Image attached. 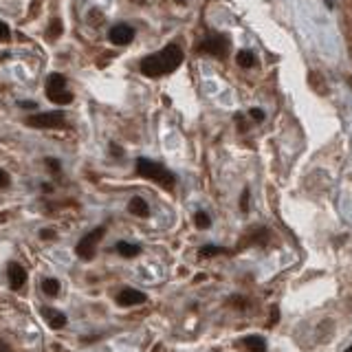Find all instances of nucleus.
<instances>
[{"instance_id": "obj_1", "label": "nucleus", "mask_w": 352, "mask_h": 352, "mask_svg": "<svg viewBox=\"0 0 352 352\" xmlns=\"http://www.w3.org/2000/svg\"><path fill=\"white\" fill-rule=\"evenodd\" d=\"M137 172L139 176H145V179H150V181H156L159 185L163 187H174V174L172 172H167L163 165H159V163H152V161H148V159H139L137 161Z\"/></svg>"}, {"instance_id": "obj_2", "label": "nucleus", "mask_w": 352, "mask_h": 352, "mask_svg": "<svg viewBox=\"0 0 352 352\" xmlns=\"http://www.w3.org/2000/svg\"><path fill=\"white\" fill-rule=\"evenodd\" d=\"M46 97L53 101V104L66 106L73 101V95L66 90V77L60 75V73H51L46 80Z\"/></svg>"}, {"instance_id": "obj_3", "label": "nucleus", "mask_w": 352, "mask_h": 352, "mask_svg": "<svg viewBox=\"0 0 352 352\" xmlns=\"http://www.w3.org/2000/svg\"><path fill=\"white\" fill-rule=\"evenodd\" d=\"M104 231H106L104 227H97L95 231H90V233L84 236V238L77 242V247H75L77 256H80L82 260H90V258H93L95 256V249H97V242L104 238Z\"/></svg>"}, {"instance_id": "obj_4", "label": "nucleus", "mask_w": 352, "mask_h": 352, "mask_svg": "<svg viewBox=\"0 0 352 352\" xmlns=\"http://www.w3.org/2000/svg\"><path fill=\"white\" fill-rule=\"evenodd\" d=\"M27 126H31V128H64L66 119L62 112H42L31 114L27 119Z\"/></svg>"}, {"instance_id": "obj_5", "label": "nucleus", "mask_w": 352, "mask_h": 352, "mask_svg": "<svg viewBox=\"0 0 352 352\" xmlns=\"http://www.w3.org/2000/svg\"><path fill=\"white\" fill-rule=\"evenodd\" d=\"M156 55H159V62L163 66V73H172L176 66L183 62V51H181L176 44H167L161 53H156Z\"/></svg>"}, {"instance_id": "obj_6", "label": "nucleus", "mask_w": 352, "mask_h": 352, "mask_svg": "<svg viewBox=\"0 0 352 352\" xmlns=\"http://www.w3.org/2000/svg\"><path fill=\"white\" fill-rule=\"evenodd\" d=\"M108 38H110L112 44L117 46H124V44H130L132 38H135V29L128 27V24H117L108 31Z\"/></svg>"}, {"instance_id": "obj_7", "label": "nucleus", "mask_w": 352, "mask_h": 352, "mask_svg": "<svg viewBox=\"0 0 352 352\" xmlns=\"http://www.w3.org/2000/svg\"><path fill=\"white\" fill-rule=\"evenodd\" d=\"M227 46H229V42L224 40L222 35H216V38L205 40L203 44H200V51L211 53V55H216V57H224L227 55Z\"/></svg>"}, {"instance_id": "obj_8", "label": "nucleus", "mask_w": 352, "mask_h": 352, "mask_svg": "<svg viewBox=\"0 0 352 352\" xmlns=\"http://www.w3.org/2000/svg\"><path fill=\"white\" fill-rule=\"evenodd\" d=\"M7 277H9V286L18 290L24 286V282H27V271H24V266H20L18 262H11L7 269Z\"/></svg>"}, {"instance_id": "obj_9", "label": "nucleus", "mask_w": 352, "mask_h": 352, "mask_svg": "<svg viewBox=\"0 0 352 352\" xmlns=\"http://www.w3.org/2000/svg\"><path fill=\"white\" fill-rule=\"evenodd\" d=\"M148 300L141 290H135V288H124L121 293L117 295V304L119 306H137V304H143Z\"/></svg>"}, {"instance_id": "obj_10", "label": "nucleus", "mask_w": 352, "mask_h": 352, "mask_svg": "<svg viewBox=\"0 0 352 352\" xmlns=\"http://www.w3.org/2000/svg\"><path fill=\"white\" fill-rule=\"evenodd\" d=\"M42 315H44L46 324L51 326V328L57 330V328H64V326H66V315L55 311V308H42Z\"/></svg>"}, {"instance_id": "obj_11", "label": "nucleus", "mask_w": 352, "mask_h": 352, "mask_svg": "<svg viewBox=\"0 0 352 352\" xmlns=\"http://www.w3.org/2000/svg\"><path fill=\"white\" fill-rule=\"evenodd\" d=\"M128 209H130V214H135V216H141L145 218L150 214V209H148V203L141 198V196H135L130 200V205H128Z\"/></svg>"}, {"instance_id": "obj_12", "label": "nucleus", "mask_w": 352, "mask_h": 352, "mask_svg": "<svg viewBox=\"0 0 352 352\" xmlns=\"http://www.w3.org/2000/svg\"><path fill=\"white\" fill-rule=\"evenodd\" d=\"M117 251H119L124 258H135V256H139V253H141V247L130 245V242H119V245H117Z\"/></svg>"}, {"instance_id": "obj_13", "label": "nucleus", "mask_w": 352, "mask_h": 352, "mask_svg": "<svg viewBox=\"0 0 352 352\" xmlns=\"http://www.w3.org/2000/svg\"><path fill=\"white\" fill-rule=\"evenodd\" d=\"M42 290H44L46 295H57L60 293V282L55 280V277H46L44 282H42Z\"/></svg>"}, {"instance_id": "obj_14", "label": "nucleus", "mask_w": 352, "mask_h": 352, "mask_svg": "<svg viewBox=\"0 0 352 352\" xmlns=\"http://www.w3.org/2000/svg\"><path fill=\"white\" fill-rule=\"evenodd\" d=\"M245 343L249 345V352H266L264 339H260V337H249L245 339Z\"/></svg>"}, {"instance_id": "obj_15", "label": "nucleus", "mask_w": 352, "mask_h": 352, "mask_svg": "<svg viewBox=\"0 0 352 352\" xmlns=\"http://www.w3.org/2000/svg\"><path fill=\"white\" fill-rule=\"evenodd\" d=\"M236 62H238L242 69H249V66H253V62H256V57H253L251 51H240L238 55H236Z\"/></svg>"}, {"instance_id": "obj_16", "label": "nucleus", "mask_w": 352, "mask_h": 352, "mask_svg": "<svg viewBox=\"0 0 352 352\" xmlns=\"http://www.w3.org/2000/svg\"><path fill=\"white\" fill-rule=\"evenodd\" d=\"M60 35H62V22H60V20H53L51 27H48L46 38H48V40H55V38H60Z\"/></svg>"}, {"instance_id": "obj_17", "label": "nucleus", "mask_w": 352, "mask_h": 352, "mask_svg": "<svg viewBox=\"0 0 352 352\" xmlns=\"http://www.w3.org/2000/svg\"><path fill=\"white\" fill-rule=\"evenodd\" d=\"M194 222H196V227H198V229H207L209 224H211V220H209V216L205 214V211H198V214L194 216Z\"/></svg>"}, {"instance_id": "obj_18", "label": "nucleus", "mask_w": 352, "mask_h": 352, "mask_svg": "<svg viewBox=\"0 0 352 352\" xmlns=\"http://www.w3.org/2000/svg\"><path fill=\"white\" fill-rule=\"evenodd\" d=\"M222 249H218V247H203L200 249V256L203 258H209V256H216V253H220Z\"/></svg>"}, {"instance_id": "obj_19", "label": "nucleus", "mask_w": 352, "mask_h": 352, "mask_svg": "<svg viewBox=\"0 0 352 352\" xmlns=\"http://www.w3.org/2000/svg\"><path fill=\"white\" fill-rule=\"evenodd\" d=\"M9 38H11L9 27L5 22H0V42H9Z\"/></svg>"}, {"instance_id": "obj_20", "label": "nucleus", "mask_w": 352, "mask_h": 352, "mask_svg": "<svg viewBox=\"0 0 352 352\" xmlns=\"http://www.w3.org/2000/svg\"><path fill=\"white\" fill-rule=\"evenodd\" d=\"M240 209H242V211H249V190L242 192V198H240Z\"/></svg>"}, {"instance_id": "obj_21", "label": "nucleus", "mask_w": 352, "mask_h": 352, "mask_svg": "<svg viewBox=\"0 0 352 352\" xmlns=\"http://www.w3.org/2000/svg\"><path fill=\"white\" fill-rule=\"evenodd\" d=\"M7 185H9V174L5 169H0V190H5Z\"/></svg>"}, {"instance_id": "obj_22", "label": "nucleus", "mask_w": 352, "mask_h": 352, "mask_svg": "<svg viewBox=\"0 0 352 352\" xmlns=\"http://www.w3.org/2000/svg\"><path fill=\"white\" fill-rule=\"evenodd\" d=\"M40 238H42V240H51V238H55V231H53V229H42V231H40Z\"/></svg>"}, {"instance_id": "obj_23", "label": "nucleus", "mask_w": 352, "mask_h": 352, "mask_svg": "<svg viewBox=\"0 0 352 352\" xmlns=\"http://www.w3.org/2000/svg\"><path fill=\"white\" fill-rule=\"evenodd\" d=\"M251 119L253 121H262L264 119V112L260 110V108H253V110H251Z\"/></svg>"}, {"instance_id": "obj_24", "label": "nucleus", "mask_w": 352, "mask_h": 352, "mask_svg": "<svg viewBox=\"0 0 352 352\" xmlns=\"http://www.w3.org/2000/svg\"><path fill=\"white\" fill-rule=\"evenodd\" d=\"M277 319H280V311H277V308H273V311H271V321H269V324H271V326H275V324H277Z\"/></svg>"}, {"instance_id": "obj_25", "label": "nucleus", "mask_w": 352, "mask_h": 352, "mask_svg": "<svg viewBox=\"0 0 352 352\" xmlns=\"http://www.w3.org/2000/svg\"><path fill=\"white\" fill-rule=\"evenodd\" d=\"M46 165L53 169V172H60V163L57 161H53V159H46Z\"/></svg>"}, {"instance_id": "obj_26", "label": "nucleus", "mask_w": 352, "mask_h": 352, "mask_svg": "<svg viewBox=\"0 0 352 352\" xmlns=\"http://www.w3.org/2000/svg\"><path fill=\"white\" fill-rule=\"evenodd\" d=\"M231 304L240 306V308H247V302H242V297H231Z\"/></svg>"}, {"instance_id": "obj_27", "label": "nucleus", "mask_w": 352, "mask_h": 352, "mask_svg": "<svg viewBox=\"0 0 352 352\" xmlns=\"http://www.w3.org/2000/svg\"><path fill=\"white\" fill-rule=\"evenodd\" d=\"M0 352H14V350H11V348H9V345L5 343V341H0Z\"/></svg>"}, {"instance_id": "obj_28", "label": "nucleus", "mask_w": 352, "mask_h": 352, "mask_svg": "<svg viewBox=\"0 0 352 352\" xmlns=\"http://www.w3.org/2000/svg\"><path fill=\"white\" fill-rule=\"evenodd\" d=\"M135 3H145V0H135Z\"/></svg>"}, {"instance_id": "obj_29", "label": "nucleus", "mask_w": 352, "mask_h": 352, "mask_svg": "<svg viewBox=\"0 0 352 352\" xmlns=\"http://www.w3.org/2000/svg\"><path fill=\"white\" fill-rule=\"evenodd\" d=\"M345 352H352V345H350V348H348V350H345Z\"/></svg>"}, {"instance_id": "obj_30", "label": "nucleus", "mask_w": 352, "mask_h": 352, "mask_svg": "<svg viewBox=\"0 0 352 352\" xmlns=\"http://www.w3.org/2000/svg\"><path fill=\"white\" fill-rule=\"evenodd\" d=\"M350 86H352V80H350Z\"/></svg>"}]
</instances>
